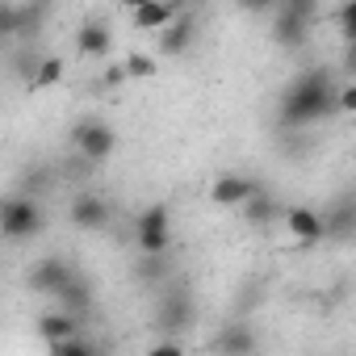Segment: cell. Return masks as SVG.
Returning <instances> with one entry per match:
<instances>
[{
	"label": "cell",
	"instance_id": "obj_1",
	"mask_svg": "<svg viewBox=\"0 0 356 356\" xmlns=\"http://www.w3.org/2000/svg\"><path fill=\"white\" fill-rule=\"evenodd\" d=\"M335 76L331 67H310L302 72L298 80H289V88L281 92V105H277V122L281 130H306L314 122H327L335 118Z\"/></svg>",
	"mask_w": 356,
	"mask_h": 356
},
{
	"label": "cell",
	"instance_id": "obj_2",
	"mask_svg": "<svg viewBox=\"0 0 356 356\" xmlns=\"http://www.w3.org/2000/svg\"><path fill=\"white\" fill-rule=\"evenodd\" d=\"M47 231V210L38 197L30 193H5L0 197V239H13V243H26L34 235Z\"/></svg>",
	"mask_w": 356,
	"mask_h": 356
},
{
	"label": "cell",
	"instance_id": "obj_3",
	"mask_svg": "<svg viewBox=\"0 0 356 356\" xmlns=\"http://www.w3.org/2000/svg\"><path fill=\"white\" fill-rule=\"evenodd\" d=\"M197 318V302L189 293V285H159V302H155V331L163 335H185Z\"/></svg>",
	"mask_w": 356,
	"mask_h": 356
},
{
	"label": "cell",
	"instance_id": "obj_4",
	"mask_svg": "<svg viewBox=\"0 0 356 356\" xmlns=\"http://www.w3.org/2000/svg\"><path fill=\"white\" fill-rule=\"evenodd\" d=\"M72 143H76L80 159H88V163H105V159L113 155V147H118V134H113L101 118H80L76 130H72Z\"/></svg>",
	"mask_w": 356,
	"mask_h": 356
},
{
	"label": "cell",
	"instance_id": "obj_5",
	"mask_svg": "<svg viewBox=\"0 0 356 356\" xmlns=\"http://www.w3.org/2000/svg\"><path fill=\"white\" fill-rule=\"evenodd\" d=\"M155 34H159V55L181 59V55H189V51H193V42H197V34H202V22H197V13H193V9H181L168 26H159Z\"/></svg>",
	"mask_w": 356,
	"mask_h": 356
},
{
	"label": "cell",
	"instance_id": "obj_6",
	"mask_svg": "<svg viewBox=\"0 0 356 356\" xmlns=\"http://www.w3.org/2000/svg\"><path fill=\"white\" fill-rule=\"evenodd\" d=\"M134 239H138V252H168V243H172L168 206H147L134 218Z\"/></svg>",
	"mask_w": 356,
	"mask_h": 356
},
{
	"label": "cell",
	"instance_id": "obj_7",
	"mask_svg": "<svg viewBox=\"0 0 356 356\" xmlns=\"http://www.w3.org/2000/svg\"><path fill=\"white\" fill-rule=\"evenodd\" d=\"M76 273V264L67 260V256H42L34 268H30V277H26V285H30V293H42V298H55L63 285H67V277Z\"/></svg>",
	"mask_w": 356,
	"mask_h": 356
},
{
	"label": "cell",
	"instance_id": "obj_8",
	"mask_svg": "<svg viewBox=\"0 0 356 356\" xmlns=\"http://www.w3.org/2000/svg\"><path fill=\"white\" fill-rule=\"evenodd\" d=\"M72 227H80V231H105L109 227V218H113V210H109V202L97 193V189H80L76 197H72Z\"/></svg>",
	"mask_w": 356,
	"mask_h": 356
},
{
	"label": "cell",
	"instance_id": "obj_9",
	"mask_svg": "<svg viewBox=\"0 0 356 356\" xmlns=\"http://www.w3.org/2000/svg\"><path fill=\"white\" fill-rule=\"evenodd\" d=\"M323 218V239H335V243H348L352 235H356V202L343 193L331 210H323L318 214Z\"/></svg>",
	"mask_w": 356,
	"mask_h": 356
},
{
	"label": "cell",
	"instance_id": "obj_10",
	"mask_svg": "<svg viewBox=\"0 0 356 356\" xmlns=\"http://www.w3.org/2000/svg\"><path fill=\"white\" fill-rule=\"evenodd\" d=\"M76 51L84 59H105L113 51V30L105 26V17H88L80 30H76Z\"/></svg>",
	"mask_w": 356,
	"mask_h": 356
},
{
	"label": "cell",
	"instance_id": "obj_11",
	"mask_svg": "<svg viewBox=\"0 0 356 356\" xmlns=\"http://www.w3.org/2000/svg\"><path fill=\"white\" fill-rule=\"evenodd\" d=\"M260 189V181H252V176H243V172H222L218 181L210 185V202L214 206H239L243 197H252Z\"/></svg>",
	"mask_w": 356,
	"mask_h": 356
},
{
	"label": "cell",
	"instance_id": "obj_12",
	"mask_svg": "<svg viewBox=\"0 0 356 356\" xmlns=\"http://www.w3.org/2000/svg\"><path fill=\"white\" fill-rule=\"evenodd\" d=\"M306 38H310V17L277 9V22H273V42H277V47H285V51H302V47H306Z\"/></svg>",
	"mask_w": 356,
	"mask_h": 356
},
{
	"label": "cell",
	"instance_id": "obj_13",
	"mask_svg": "<svg viewBox=\"0 0 356 356\" xmlns=\"http://www.w3.org/2000/svg\"><path fill=\"white\" fill-rule=\"evenodd\" d=\"M285 227H289V235H293L298 243H306V248L323 243V218H318V210H310V206H289V210H285Z\"/></svg>",
	"mask_w": 356,
	"mask_h": 356
},
{
	"label": "cell",
	"instance_id": "obj_14",
	"mask_svg": "<svg viewBox=\"0 0 356 356\" xmlns=\"http://www.w3.org/2000/svg\"><path fill=\"white\" fill-rule=\"evenodd\" d=\"M55 302H59L67 314H76V318L92 314V281H88V277H80V273H72V277H67V285L55 293Z\"/></svg>",
	"mask_w": 356,
	"mask_h": 356
},
{
	"label": "cell",
	"instance_id": "obj_15",
	"mask_svg": "<svg viewBox=\"0 0 356 356\" xmlns=\"http://www.w3.org/2000/svg\"><path fill=\"white\" fill-rule=\"evenodd\" d=\"M256 327L252 323H227L218 335H214V348L222 352V356H248V352H256Z\"/></svg>",
	"mask_w": 356,
	"mask_h": 356
},
{
	"label": "cell",
	"instance_id": "obj_16",
	"mask_svg": "<svg viewBox=\"0 0 356 356\" xmlns=\"http://www.w3.org/2000/svg\"><path fill=\"white\" fill-rule=\"evenodd\" d=\"M51 5L55 0H22V5H13V34L34 38L42 30V22L51 17Z\"/></svg>",
	"mask_w": 356,
	"mask_h": 356
},
{
	"label": "cell",
	"instance_id": "obj_17",
	"mask_svg": "<svg viewBox=\"0 0 356 356\" xmlns=\"http://www.w3.org/2000/svg\"><path fill=\"white\" fill-rule=\"evenodd\" d=\"M181 9H185L181 0H147V5H138V9L130 13V17H134L130 26H134V30H159V26H168Z\"/></svg>",
	"mask_w": 356,
	"mask_h": 356
},
{
	"label": "cell",
	"instance_id": "obj_18",
	"mask_svg": "<svg viewBox=\"0 0 356 356\" xmlns=\"http://www.w3.org/2000/svg\"><path fill=\"white\" fill-rule=\"evenodd\" d=\"M239 206H243V214H248V222H252V227H273V222L281 218V206L273 202V193H268L264 185H260L252 197H243Z\"/></svg>",
	"mask_w": 356,
	"mask_h": 356
},
{
	"label": "cell",
	"instance_id": "obj_19",
	"mask_svg": "<svg viewBox=\"0 0 356 356\" xmlns=\"http://www.w3.org/2000/svg\"><path fill=\"white\" fill-rule=\"evenodd\" d=\"M47 348H51V356H97V352H101V343L88 339L84 331H72V335H63V339H51Z\"/></svg>",
	"mask_w": 356,
	"mask_h": 356
},
{
	"label": "cell",
	"instance_id": "obj_20",
	"mask_svg": "<svg viewBox=\"0 0 356 356\" xmlns=\"http://www.w3.org/2000/svg\"><path fill=\"white\" fill-rule=\"evenodd\" d=\"M72 331H80V318L76 314H67V310H59V314H42L38 318V335L51 343V339H63V335H72Z\"/></svg>",
	"mask_w": 356,
	"mask_h": 356
},
{
	"label": "cell",
	"instance_id": "obj_21",
	"mask_svg": "<svg viewBox=\"0 0 356 356\" xmlns=\"http://www.w3.org/2000/svg\"><path fill=\"white\" fill-rule=\"evenodd\" d=\"M59 80H63V59H59V55H42V59H38V72H34V80H30V88L42 92V88H55Z\"/></svg>",
	"mask_w": 356,
	"mask_h": 356
},
{
	"label": "cell",
	"instance_id": "obj_22",
	"mask_svg": "<svg viewBox=\"0 0 356 356\" xmlns=\"http://www.w3.org/2000/svg\"><path fill=\"white\" fill-rule=\"evenodd\" d=\"M138 277L147 285H163L168 281V252H143L138 256Z\"/></svg>",
	"mask_w": 356,
	"mask_h": 356
},
{
	"label": "cell",
	"instance_id": "obj_23",
	"mask_svg": "<svg viewBox=\"0 0 356 356\" xmlns=\"http://www.w3.org/2000/svg\"><path fill=\"white\" fill-rule=\"evenodd\" d=\"M122 63H126V76H130V80H151V76H155V59H151L147 51H130Z\"/></svg>",
	"mask_w": 356,
	"mask_h": 356
},
{
	"label": "cell",
	"instance_id": "obj_24",
	"mask_svg": "<svg viewBox=\"0 0 356 356\" xmlns=\"http://www.w3.org/2000/svg\"><path fill=\"white\" fill-rule=\"evenodd\" d=\"M51 181H55V172H51V168H30V172L22 176L17 193H30V197H38V193H42V189L51 185Z\"/></svg>",
	"mask_w": 356,
	"mask_h": 356
},
{
	"label": "cell",
	"instance_id": "obj_25",
	"mask_svg": "<svg viewBox=\"0 0 356 356\" xmlns=\"http://www.w3.org/2000/svg\"><path fill=\"white\" fill-rule=\"evenodd\" d=\"M38 59H42L38 51H17V59H13V72H17V76L30 84V80H34V72H38Z\"/></svg>",
	"mask_w": 356,
	"mask_h": 356
},
{
	"label": "cell",
	"instance_id": "obj_26",
	"mask_svg": "<svg viewBox=\"0 0 356 356\" xmlns=\"http://www.w3.org/2000/svg\"><path fill=\"white\" fill-rule=\"evenodd\" d=\"M335 22H339V34L352 42V34H356V0H343L339 13H335Z\"/></svg>",
	"mask_w": 356,
	"mask_h": 356
},
{
	"label": "cell",
	"instance_id": "obj_27",
	"mask_svg": "<svg viewBox=\"0 0 356 356\" xmlns=\"http://www.w3.org/2000/svg\"><path fill=\"white\" fill-rule=\"evenodd\" d=\"M130 76H126V63H109L105 67V76H101V92H109V88H122Z\"/></svg>",
	"mask_w": 356,
	"mask_h": 356
},
{
	"label": "cell",
	"instance_id": "obj_28",
	"mask_svg": "<svg viewBox=\"0 0 356 356\" xmlns=\"http://www.w3.org/2000/svg\"><path fill=\"white\" fill-rule=\"evenodd\" d=\"M277 9H285V13H302V17H314L318 0H277Z\"/></svg>",
	"mask_w": 356,
	"mask_h": 356
},
{
	"label": "cell",
	"instance_id": "obj_29",
	"mask_svg": "<svg viewBox=\"0 0 356 356\" xmlns=\"http://www.w3.org/2000/svg\"><path fill=\"white\" fill-rule=\"evenodd\" d=\"M13 38V5H0V42Z\"/></svg>",
	"mask_w": 356,
	"mask_h": 356
},
{
	"label": "cell",
	"instance_id": "obj_30",
	"mask_svg": "<svg viewBox=\"0 0 356 356\" xmlns=\"http://www.w3.org/2000/svg\"><path fill=\"white\" fill-rule=\"evenodd\" d=\"M235 5L243 13H268V9H277V0H235Z\"/></svg>",
	"mask_w": 356,
	"mask_h": 356
},
{
	"label": "cell",
	"instance_id": "obj_31",
	"mask_svg": "<svg viewBox=\"0 0 356 356\" xmlns=\"http://www.w3.org/2000/svg\"><path fill=\"white\" fill-rule=\"evenodd\" d=\"M151 352H155V356H172V352H181V339H155Z\"/></svg>",
	"mask_w": 356,
	"mask_h": 356
},
{
	"label": "cell",
	"instance_id": "obj_32",
	"mask_svg": "<svg viewBox=\"0 0 356 356\" xmlns=\"http://www.w3.org/2000/svg\"><path fill=\"white\" fill-rule=\"evenodd\" d=\"M138 5H147V0H122V9H126V13H134Z\"/></svg>",
	"mask_w": 356,
	"mask_h": 356
},
{
	"label": "cell",
	"instance_id": "obj_33",
	"mask_svg": "<svg viewBox=\"0 0 356 356\" xmlns=\"http://www.w3.org/2000/svg\"><path fill=\"white\" fill-rule=\"evenodd\" d=\"M181 5H185V9H193V5H210V0H181Z\"/></svg>",
	"mask_w": 356,
	"mask_h": 356
}]
</instances>
